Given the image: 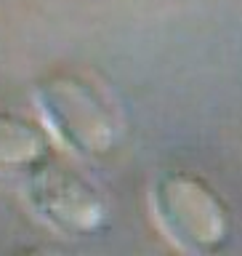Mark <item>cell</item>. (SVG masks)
<instances>
[{"label":"cell","instance_id":"6da1fadb","mask_svg":"<svg viewBox=\"0 0 242 256\" xmlns=\"http://www.w3.org/2000/svg\"><path fill=\"white\" fill-rule=\"evenodd\" d=\"M32 102L53 144L72 158L99 163L115 155L123 139V120L99 83L75 70H53L37 78Z\"/></svg>","mask_w":242,"mask_h":256},{"label":"cell","instance_id":"7a4b0ae2","mask_svg":"<svg viewBox=\"0 0 242 256\" xmlns=\"http://www.w3.org/2000/svg\"><path fill=\"white\" fill-rule=\"evenodd\" d=\"M149 208L157 230L184 254H221L235 238V214L227 198L195 171H160L149 190Z\"/></svg>","mask_w":242,"mask_h":256},{"label":"cell","instance_id":"3957f363","mask_svg":"<svg viewBox=\"0 0 242 256\" xmlns=\"http://www.w3.org/2000/svg\"><path fill=\"white\" fill-rule=\"evenodd\" d=\"M24 198L29 211L61 238H96L109 227L101 190L56 155L24 174Z\"/></svg>","mask_w":242,"mask_h":256},{"label":"cell","instance_id":"277c9868","mask_svg":"<svg viewBox=\"0 0 242 256\" xmlns=\"http://www.w3.org/2000/svg\"><path fill=\"white\" fill-rule=\"evenodd\" d=\"M53 158V139L43 123L0 110V176L29 174Z\"/></svg>","mask_w":242,"mask_h":256}]
</instances>
